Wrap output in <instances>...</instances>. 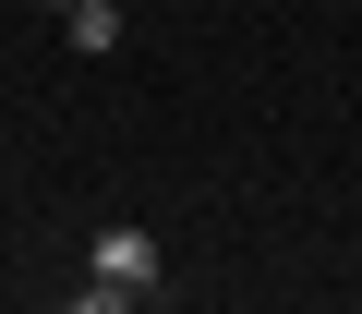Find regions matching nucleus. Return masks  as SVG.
<instances>
[{"label": "nucleus", "instance_id": "obj_1", "mask_svg": "<svg viewBox=\"0 0 362 314\" xmlns=\"http://www.w3.org/2000/svg\"><path fill=\"white\" fill-rule=\"evenodd\" d=\"M85 278H109V290L157 302V290H169V254H157V230H133V218H121V230H97V242H85Z\"/></svg>", "mask_w": 362, "mask_h": 314}, {"label": "nucleus", "instance_id": "obj_2", "mask_svg": "<svg viewBox=\"0 0 362 314\" xmlns=\"http://www.w3.org/2000/svg\"><path fill=\"white\" fill-rule=\"evenodd\" d=\"M61 25H73V49H85V61H109V49H121V13H109V0H73Z\"/></svg>", "mask_w": 362, "mask_h": 314}, {"label": "nucleus", "instance_id": "obj_4", "mask_svg": "<svg viewBox=\"0 0 362 314\" xmlns=\"http://www.w3.org/2000/svg\"><path fill=\"white\" fill-rule=\"evenodd\" d=\"M49 13H73V0H49Z\"/></svg>", "mask_w": 362, "mask_h": 314}, {"label": "nucleus", "instance_id": "obj_3", "mask_svg": "<svg viewBox=\"0 0 362 314\" xmlns=\"http://www.w3.org/2000/svg\"><path fill=\"white\" fill-rule=\"evenodd\" d=\"M73 314H145V302H133V290H109V278H85V290H73Z\"/></svg>", "mask_w": 362, "mask_h": 314}]
</instances>
